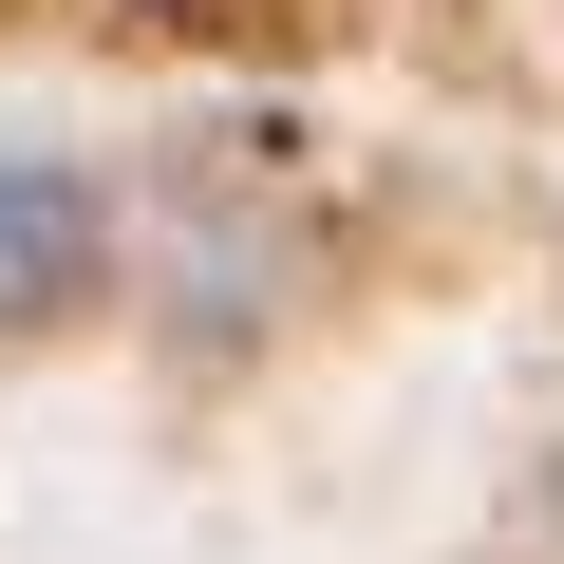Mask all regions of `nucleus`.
<instances>
[{"mask_svg": "<svg viewBox=\"0 0 564 564\" xmlns=\"http://www.w3.org/2000/svg\"><path fill=\"white\" fill-rule=\"evenodd\" d=\"M95 302H132V188L57 132H0V339H57Z\"/></svg>", "mask_w": 564, "mask_h": 564, "instance_id": "2", "label": "nucleus"}, {"mask_svg": "<svg viewBox=\"0 0 564 564\" xmlns=\"http://www.w3.org/2000/svg\"><path fill=\"white\" fill-rule=\"evenodd\" d=\"M302 282H321V226L263 188V151H170L151 188H132V302L188 339V358H245V339H282L302 321Z\"/></svg>", "mask_w": 564, "mask_h": 564, "instance_id": "1", "label": "nucleus"}, {"mask_svg": "<svg viewBox=\"0 0 564 564\" xmlns=\"http://www.w3.org/2000/svg\"><path fill=\"white\" fill-rule=\"evenodd\" d=\"M113 20H207V0H113Z\"/></svg>", "mask_w": 564, "mask_h": 564, "instance_id": "3", "label": "nucleus"}]
</instances>
